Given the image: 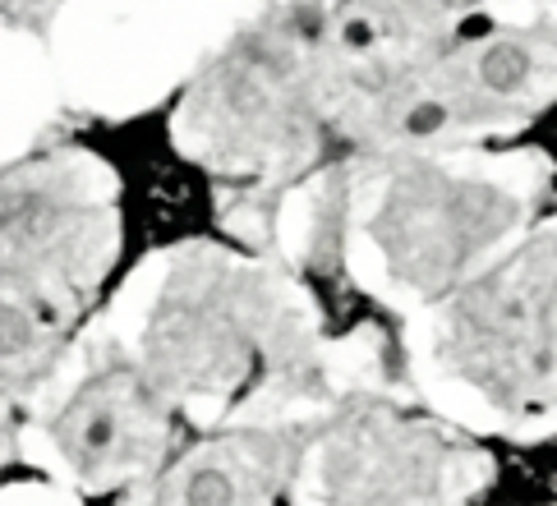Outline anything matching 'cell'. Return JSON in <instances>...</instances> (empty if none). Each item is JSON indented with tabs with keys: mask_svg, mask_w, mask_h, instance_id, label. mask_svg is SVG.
<instances>
[{
	"mask_svg": "<svg viewBox=\"0 0 557 506\" xmlns=\"http://www.w3.org/2000/svg\"><path fill=\"white\" fill-rule=\"evenodd\" d=\"M51 433L84 479L121 474L125 465L152 456L162 433V400L134 369H107L78 387Z\"/></svg>",
	"mask_w": 557,
	"mask_h": 506,
	"instance_id": "obj_1",
	"label": "cell"
},
{
	"mask_svg": "<svg viewBox=\"0 0 557 506\" xmlns=\"http://www.w3.org/2000/svg\"><path fill=\"white\" fill-rule=\"evenodd\" d=\"M78 231V212L61 189L18 185L0 189V258L33 268L37 258L61 254Z\"/></svg>",
	"mask_w": 557,
	"mask_h": 506,
	"instance_id": "obj_2",
	"label": "cell"
},
{
	"mask_svg": "<svg viewBox=\"0 0 557 506\" xmlns=\"http://www.w3.org/2000/svg\"><path fill=\"white\" fill-rule=\"evenodd\" d=\"M235 460L226 452H203L189 456L185 465H175L166 474V502H198V506H231V502H258L268 497L263 483H272L268 465H253V447H231Z\"/></svg>",
	"mask_w": 557,
	"mask_h": 506,
	"instance_id": "obj_3",
	"label": "cell"
},
{
	"mask_svg": "<svg viewBox=\"0 0 557 506\" xmlns=\"http://www.w3.org/2000/svg\"><path fill=\"white\" fill-rule=\"evenodd\" d=\"M51 355V309L24 291L10 272H0V387L42 378Z\"/></svg>",
	"mask_w": 557,
	"mask_h": 506,
	"instance_id": "obj_4",
	"label": "cell"
},
{
	"mask_svg": "<svg viewBox=\"0 0 557 506\" xmlns=\"http://www.w3.org/2000/svg\"><path fill=\"white\" fill-rule=\"evenodd\" d=\"M470 74H474V88L488 97H521L540 84L544 60L530 37H488L480 55H474Z\"/></svg>",
	"mask_w": 557,
	"mask_h": 506,
	"instance_id": "obj_5",
	"label": "cell"
},
{
	"mask_svg": "<svg viewBox=\"0 0 557 506\" xmlns=\"http://www.w3.org/2000/svg\"><path fill=\"white\" fill-rule=\"evenodd\" d=\"M456 120V107L443 97H420V101H410L406 115H401V129L410 138H433V134H443L447 125Z\"/></svg>",
	"mask_w": 557,
	"mask_h": 506,
	"instance_id": "obj_6",
	"label": "cell"
}]
</instances>
